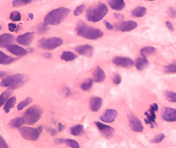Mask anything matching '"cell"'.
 <instances>
[{
  "instance_id": "cell-1",
  "label": "cell",
  "mask_w": 176,
  "mask_h": 148,
  "mask_svg": "<svg viewBox=\"0 0 176 148\" xmlns=\"http://www.w3.org/2000/svg\"><path fill=\"white\" fill-rule=\"evenodd\" d=\"M70 10L68 8L60 7L52 10L45 16L44 18V24L58 25L68 16Z\"/></svg>"
},
{
  "instance_id": "cell-2",
  "label": "cell",
  "mask_w": 176,
  "mask_h": 148,
  "mask_svg": "<svg viewBox=\"0 0 176 148\" xmlns=\"http://www.w3.org/2000/svg\"><path fill=\"white\" fill-rule=\"evenodd\" d=\"M109 9L104 3H100L90 7L86 12V19L89 22H98L108 14Z\"/></svg>"
},
{
  "instance_id": "cell-3",
  "label": "cell",
  "mask_w": 176,
  "mask_h": 148,
  "mask_svg": "<svg viewBox=\"0 0 176 148\" xmlns=\"http://www.w3.org/2000/svg\"><path fill=\"white\" fill-rule=\"evenodd\" d=\"M77 35L89 40H96L104 36V32L100 29L89 26L84 23L79 24L77 28Z\"/></svg>"
},
{
  "instance_id": "cell-4",
  "label": "cell",
  "mask_w": 176,
  "mask_h": 148,
  "mask_svg": "<svg viewBox=\"0 0 176 148\" xmlns=\"http://www.w3.org/2000/svg\"><path fill=\"white\" fill-rule=\"evenodd\" d=\"M43 110L38 105H34L28 108L24 113L22 117L24 120L25 124L33 125L39 121L41 117Z\"/></svg>"
},
{
  "instance_id": "cell-5",
  "label": "cell",
  "mask_w": 176,
  "mask_h": 148,
  "mask_svg": "<svg viewBox=\"0 0 176 148\" xmlns=\"http://www.w3.org/2000/svg\"><path fill=\"white\" fill-rule=\"evenodd\" d=\"M25 76L23 74H16L2 79L1 82L2 87H8L14 90L20 87L24 83Z\"/></svg>"
},
{
  "instance_id": "cell-6",
  "label": "cell",
  "mask_w": 176,
  "mask_h": 148,
  "mask_svg": "<svg viewBox=\"0 0 176 148\" xmlns=\"http://www.w3.org/2000/svg\"><path fill=\"white\" fill-rule=\"evenodd\" d=\"M42 126L37 128H33L30 126H22L19 129V133L22 138L27 141H37L40 135L42 133Z\"/></svg>"
},
{
  "instance_id": "cell-7",
  "label": "cell",
  "mask_w": 176,
  "mask_h": 148,
  "mask_svg": "<svg viewBox=\"0 0 176 148\" xmlns=\"http://www.w3.org/2000/svg\"><path fill=\"white\" fill-rule=\"evenodd\" d=\"M63 44V40L61 38L53 37L40 40L38 42V46L40 48L45 50H52L61 46Z\"/></svg>"
},
{
  "instance_id": "cell-8",
  "label": "cell",
  "mask_w": 176,
  "mask_h": 148,
  "mask_svg": "<svg viewBox=\"0 0 176 148\" xmlns=\"http://www.w3.org/2000/svg\"><path fill=\"white\" fill-rule=\"evenodd\" d=\"M158 110V106L156 103H153L150 108L145 113V121L150 126L153 127L156 125V112Z\"/></svg>"
},
{
  "instance_id": "cell-9",
  "label": "cell",
  "mask_w": 176,
  "mask_h": 148,
  "mask_svg": "<svg viewBox=\"0 0 176 148\" xmlns=\"http://www.w3.org/2000/svg\"><path fill=\"white\" fill-rule=\"evenodd\" d=\"M95 124L101 135L105 138L109 139L113 136L115 131L114 128L109 125L98 121L95 122Z\"/></svg>"
},
{
  "instance_id": "cell-10",
  "label": "cell",
  "mask_w": 176,
  "mask_h": 148,
  "mask_svg": "<svg viewBox=\"0 0 176 148\" xmlns=\"http://www.w3.org/2000/svg\"><path fill=\"white\" fill-rule=\"evenodd\" d=\"M130 128L133 132L141 133L143 132L144 127L141 121L134 115H130L128 117Z\"/></svg>"
},
{
  "instance_id": "cell-11",
  "label": "cell",
  "mask_w": 176,
  "mask_h": 148,
  "mask_svg": "<svg viewBox=\"0 0 176 148\" xmlns=\"http://www.w3.org/2000/svg\"><path fill=\"white\" fill-rule=\"evenodd\" d=\"M162 118L167 122H176V109L165 107L162 112Z\"/></svg>"
},
{
  "instance_id": "cell-12",
  "label": "cell",
  "mask_w": 176,
  "mask_h": 148,
  "mask_svg": "<svg viewBox=\"0 0 176 148\" xmlns=\"http://www.w3.org/2000/svg\"><path fill=\"white\" fill-rule=\"evenodd\" d=\"M113 63L117 67L130 68L134 66V61L127 57H116L113 59Z\"/></svg>"
},
{
  "instance_id": "cell-13",
  "label": "cell",
  "mask_w": 176,
  "mask_h": 148,
  "mask_svg": "<svg viewBox=\"0 0 176 148\" xmlns=\"http://www.w3.org/2000/svg\"><path fill=\"white\" fill-rule=\"evenodd\" d=\"M34 35L35 33L33 32H26L18 37L16 41L20 45L28 47L32 43L34 39Z\"/></svg>"
},
{
  "instance_id": "cell-14",
  "label": "cell",
  "mask_w": 176,
  "mask_h": 148,
  "mask_svg": "<svg viewBox=\"0 0 176 148\" xmlns=\"http://www.w3.org/2000/svg\"><path fill=\"white\" fill-rule=\"evenodd\" d=\"M118 116V112L114 109H108L101 116L100 119L105 123H112L115 121Z\"/></svg>"
},
{
  "instance_id": "cell-15",
  "label": "cell",
  "mask_w": 176,
  "mask_h": 148,
  "mask_svg": "<svg viewBox=\"0 0 176 148\" xmlns=\"http://www.w3.org/2000/svg\"><path fill=\"white\" fill-rule=\"evenodd\" d=\"M9 52L18 57H22L28 54L26 49L16 44H10L5 47Z\"/></svg>"
},
{
  "instance_id": "cell-16",
  "label": "cell",
  "mask_w": 176,
  "mask_h": 148,
  "mask_svg": "<svg viewBox=\"0 0 176 148\" xmlns=\"http://www.w3.org/2000/svg\"><path fill=\"white\" fill-rule=\"evenodd\" d=\"M76 52L81 55L86 57H92L94 52L93 47L89 45H82L75 48Z\"/></svg>"
},
{
  "instance_id": "cell-17",
  "label": "cell",
  "mask_w": 176,
  "mask_h": 148,
  "mask_svg": "<svg viewBox=\"0 0 176 148\" xmlns=\"http://www.w3.org/2000/svg\"><path fill=\"white\" fill-rule=\"evenodd\" d=\"M137 26H138V24L134 21H123L121 22L119 25L118 28L121 32H130V31L136 29Z\"/></svg>"
},
{
  "instance_id": "cell-18",
  "label": "cell",
  "mask_w": 176,
  "mask_h": 148,
  "mask_svg": "<svg viewBox=\"0 0 176 148\" xmlns=\"http://www.w3.org/2000/svg\"><path fill=\"white\" fill-rule=\"evenodd\" d=\"M15 37L10 33H3L0 36V47H6L15 41Z\"/></svg>"
},
{
  "instance_id": "cell-19",
  "label": "cell",
  "mask_w": 176,
  "mask_h": 148,
  "mask_svg": "<svg viewBox=\"0 0 176 148\" xmlns=\"http://www.w3.org/2000/svg\"><path fill=\"white\" fill-rule=\"evenodd\" d=\"M103 100L100 97H94L90 100V109L92 112H97L102 106Z\"/></svg>"
},
{
  "instance_id": "cell-20",
  "label": "cell",
  "mask_w": 176,
  "mask_h": 148,
  "mask_svg": "<svg viewBox=\"0 0 176 148\" xmlns=\"http://www.w3.org/2000/svg\"><path fill=\"white\" fill-rule=\"evenodd\" d=\"M106 78V75L104 71L100 67H97L93 72V80L97 83H101L104 81Z\"/></svg>"
},
{
  "instance_id": "cell-21",
  "label": "cell",
  "mask_w": 176,
  "mask_h": 148,
  "mask_svg": "<svg viewBox=\"0 0 176 148\" xmlns=\"http://www.w3.org/2000/svg\"><path fill=\"white\" fill-rule=\"evenodd\" d=\"M108 3L112 9L116 11L122 10L125 7V2L123 0H110Z\"/></svg>"
},
{
  "instance_id": "cell-22",
  "label": "cell",
  "mask_w": 176,
  "mask_h": 148,
  "mask_svg": "<svg viewBox=\"0 0 176 148\" xmlns=\"http://www.w3.org/2000/svg\"><path fill=\"white\" fill-rule=\"evenodd\" d=\"M149 61L146 58L140 57L137 59L135 63V66L138 71H142L148 66Z\"/></svg>"
},
{
  "instance_id": "cell-23",
  "label": "cell",
  "mask_w": 176,
  "mask_h": 148,
  "mask_svg": "<svg viewBox=\"0 0 176 148\" xmlns=\"http://www.w3.org/2000/svg\"><path fill=\"white\" fill-rule=\"evenodd\" d=\"M24 125H25V121L22 117L13 118L11 120L9 124L11 128L18 129L22 127Z\"/></svg>"
},
{
  "instance_id": "cell-24",
  "label": "cell",
  "mask_w": 176,
  "mask_h": 148,
  "mask_svg": "<svg viewBox=\"0 0 176 148\" xmlns=\"http://www.w3.org/2000/svg\"><path fill=\"white\" fill-rule=\"evenodd\" d=\"M17 58H13L7 55L2 51L0 52V63L3 65H8L16 61Z\"/></svg>"
},
{
  "instance_id": "cell-25",
  "label": "cell",
  "mask_w": 176,
  "mask_h": 148,
  "mask_svg": "<svg viewBox=\"0 0 176 148\" xmlns=\"http://www.w3.org/2000/svg\"><path fill=\"white\" fill-rule=\"evenodd\" d=\"M77 58V56L69 51L63 52L61 56V59L66 62L72 61Z\"/></svg>"
},
{
  "instance_id": "cell-26",
  "label": "cell",
  "mask_w": 176,
  "mask_h": 148,
  "mask_svg": "<svg viewBox=\"0 0 176 148\" xmlns=\"http://www.w3.org/2000/svg\"><path fill=\"white\" fill-rule=\"evenodd\" d=\"M147 13V9L144 6H138L133 10L132 16L134 17H141Z\"/></svg>"
},
{
  "instance_id": "cell-27",
  "label": "cell",
  "mask_w": 176,
  "mask_h": 148,
  "mask_svg": "<svg viewBox=\"0 0 176 148\" xmlns=\"http://www.w3.org/2000/svg\"><path fill=\"white\" fill-rule=\"evenodd\" d=\"M16 100H17V99H16V97L12 96L5 102L4 107V110L6 113H9L12 109L14 107L15 104H16Z\"/></svg>"
},
{
  "instance_id": "cell-28",
  "label": "cell",
  "mask_w": 176,
  "mask_h": 148,
  "mask_svg": "<svg viewBox=\"0 0 176 148\" xmlns=\"http://www.w3.org/2000/svg\"><path fill=\"white\" fill-rule=\"evenodd\" d=\"M84 131V126L82 125H77L70 128V134L74 136H78Z\"/></svg>"
},
{
  "instance_id": "cell-29",
  "label": "cell",
  "mask_w": 176,
  "mask_h": 148,
  "mask_svg": "<svg viewBox=\"0 0 176 148\" xmlns=\"http://www.w3.org/2000/svg\"><path fill=\"white\" fill-rule=\"evenodd\" d=\"M156 52V48L152 47H146L141 48L140 53L144 58H146L149 56L152 55Z\"/></svg>"
},
{
  "instance_id": "cell-30",
  "label": "cell",
  "mask_w": 176,
  "mask_h": 148,
  "mask_svg": "<svg viewBox=\"0 0 176 148\" xmlns=\"http://www.w3.org/2000/svg\"><path fill=\"white\" fill-rule=\"evenodd\" d=\"M13 93V90L12 89H9L5 91L1 95V106L6 102L10 98V96Z\"/></svg>"
},
{
  "instance_id": "cell-31",
  "label": "cell",
  "mask_w": 176,
  "mask_h": 148,
  "mask_svg": "<svg viewBox=\"0 0 176 148\" xmlns=\"http://www.w3.org/2000/svg\"><path fill=\"white\" fill-rule=\"evenodd\" d=\"M62 144H64L71 148H80L79 142L72 139H62Z\"/></svg>"
},
{
  "instance_id": "cell-32",
  "label": "cell",
  "mask_w": 176,
  "mask_h": 148,
  "mask_svg": "<svg viewBox=\"0 0 176 148\" xmlns=\"http://www.w3.org/2000/svg\"><path fill=\"white\" fill-rule=\"evenodd\" d=\"M32 101H33V99H32V98L30 97H28L26 98L24 100L20 102L18 105V110H22L23 109H24L25 107L30 105L32 103Z\"/></svg>"
},
{
  "instance_id": "cell-33",
  "label": "cell",
  "mask_w": 176,
  "mask_h": 148,
  "mask_svg": "<svg viewBox=\"0 0 176 148\" xmlns=\"http://www.w3.org/2000/svg\"><path fill=\"white\" fill-rule=\"evenodd\" d=\"M165 96L166 99L170 102H176V93L175 91H166L165 92Z\"/></svg>"
},
{
  "instance_id": "cell-34",
  "label": "cell",
  "mask_w": 176,
  "mask_h": 148,
  "mask_svg": "<svg viewBox=\"0 0 176 148\" xmlns=\"http://www.w3.org/2000/svg\"><path fill=\"white\" fill-rule=\"evenodd\" d=\"M164 71L167 74L176 73V61L165 67Z\"/></svg>"
},
{
  "instance_id": "cell-35",
  "label": "cell",
  "mask_w": 176,
  "mask_h": 148,
  "mask_svg": "<svg viewBox=\"0 0 176 148\" xmlns=\"http://www.w3.org/2000/svg\"><path fill=\"white\" fill-rule=\"evenodd\" d=\"M10 19L13 22H18L21 19V15L18 11H13L10 13Z\"/></svg>"
},
{
  "instance_id": "cell-36",
  "label": "cell",
  "mask_w": 176,
  "mask_h": 148,
  "mask_svg": "<svg viewBox=\"0 0 176 148\" xmlns=\"http://www.w3.org/2000/svg\"><path fill=\"white\" fill-rule=\"evenodd\" d=\"M93 83V80L92 79H88L86 81L81 84V87L83 91H88L92 87Z\"/></svg>"
},
{
  "instance_id": "cell-37",
  "label": "cell",
  "mask_w": 176,
  "mask_h": 148,
  "mask_svg": "<svg viewBox=\"0 0 176 148\" xmlns=\"http://www.w3.org/2000/svg\"><path fill=\"white\" fill-rule=\"evenodd\" d=\"M165 137V136L164 134H160L154 137V138H152L150 142L152 144H159L164 140Z\"/></svg>"
},
{
  "instance_id": "cell-38",
  "label": "cell",
  "mask_w": 176,
  "mask_h": 148,
  "mask_svg": "<svg viewBox=\"0 0 176 148\" xmlns=\"http://www.w3.org/2000/svg\"><path fill=\"white\" fill-rule=\"evenodd\" d=\"M31 1H24V0H20V1H13V5L14 7H19L23 6L25 5L31 3Z\"/></svg>"
},
{
  "instance_id": "cell-39",
  "label": "cell",
  "mask_w": 176,
  "mask_h": 148,
  "mask_svg": "<svg viewBox=\"0 0 176 148\" xmlns=\"http://www.w3.org/2000/svg\"><path fill=\"white\" fill-rule=\"evenodd\" d=\"M85 8V5L84 4L80 5L76 7V9L74 10L73 14L75 16H78L83 12Z\"/></svg>"
},
{
  "instance_id": "cell-40",
  "label": "cell",
  "mask_w": 176,
  "mask_h": 148,
  "mask_svg": "<svg viewBox=\"0 0 176 148\" xmlns=\"http://www.w3.org/2000/svg\"><path fill=\"white\" fill-rule=\"evenodd\" d=\"M121 81H122V78L121 76L118 74H115L113 79V82L116 85H118L120 84Z\"/></svg>"
},
{
  "instance_id": "cell-41",
  "label": "cell",
  "mask_w": 176,
  "mask_h": 148,
  "mask_svg": "<svg viewBox=\"0 0 176 148\" xmlns=\"http://www.w3.org/2000/svg\"><path fill=\"white\" fill-rule=\"evenodd\" d=\"M9 31L10 32H17L19 29V26H17V25L13 23H9L8 24Z\"/></svg>"
},
{
  "instance_id": "cell-42",
  "label": "cell",
  "mask_w": 176,
  "mask_h": 148,
  "mask_svg": "<svg viewBox=\"0 0 176 148\" xmlns=\"http://www.w3.org/2000/svg\"><path fill=\"white\" fill-rule=\"evenodd\" d=\"M38 32L40 34L41 33H44L46 32L47 31V26H45V25L43 24H40L38 26Z\"/></svg>"
},
{
  "instance_id": "cell-43",
  "label": "cell",
  "mask_w": 176,
  "mask_h": 148,
  "mask_svg": "<svg viewBox=\"0 0 176 148\" xmlns=\"http://www.w3.org/2000/svg\"><path fill=\"white\" fill-rule=\"evenodd\" d=\"M0 147L1 148H9L8 144L5 141L4 139L1 136V141H0Z\"/></svg>"
},
{
  "instance_id": "cell-44",
  "label": "cell",
  "mask_w": 176,
  "mask_h": 148,
  "mask_svg": "<svg viewBox=\"0 0 176 148\" xmlns=\"http://www.w3.org/2000/svg\"><path fill=\"white\" fill-rule=\"evenodd\" d=\"M63 91H64V95L66 97L69 96L70 95H71V90H70V89H69L68 87H67V86H65V87H64Z\"/></svg>"
},
{
  "instance_id": "cell-45",
  "label": "cell",
  "mask_w": 176,
  "mask_h": 148,
  "mask_svg": "<svg viewBox=\"0 0 176 148\" xmlns=\"http://www.w3.org/2000/svg\"><path fill=\"white\" fill-rule=\"evenodd\" d=\"M169 14L171 17H176V10L173 8H170L169 10Z\"/></svg>"
},
{
  "instance_id": "cell-46",
  "label": "cell",
  "mask_w": 176,
  "mask_h": 148,
  "mask_svg": "<svg viewBox=\"0 0 176 148\" xmlns=\"http://www.w3.org/2000/svg\"><path fill=\"white\" fill-rule=\"evenodd\" d=\"M104 24L106 28H107V29H108V30H109V31H112V30L114 29L113 26V25H112L110 23L108 22V21H105Z\"/></svg>"
},
{
  "instance_id": "cell-47",
  "label": "cell",
  "mask_w": 176,
  "mask_h": 148,
  "mask_svg": "<svg viewBox=\"0 0 176 148\" xmlns=\"http://www.w3.org/2000/svg\"><path fill=\"white\" fill-rule=\"evenodd\" d=\"M166 25L167 26V27L168 28L169 30H170V31H173L174 30V27H173V24L170 22V21H166Z\"/></svg>"
},
{
  "instance_id": "cell-48",
  "label": "cell",
  "mask_w": 176,
  "mask_h": 148,
  "mask_svg": "<svg viewBox=\"0 0 176 148\" xmlns=\"http://www.w3.org/2000/svg\"><path fill=\"white\" fill-rule=\"evenodd\" d=\"M114 17L118 20H121V19H124V15L121 13H116L114 14Z\"/></svg>"
},
{
  "instance_id": "cell-49",
  "label": "cell",
  "mask_w": 176,
  "mask_h": 148,
  "mask_svg": "<svg viewBox=\"0 0 176 148\" xmlns=\"http://www.w3.org/2000/svg\"><path fill=\"white\" fill-rule=\"evenodd\" d=\"M65 126L62 124L61 123H58V131H60V132H61V131H63V130L65 129Z\"/></svg>"
},
{
  "instance_id": "cell-50",
  "label": "cell",
  "mask_w": 176,
  "mask_h": 148,
  "mask_svg": "<svg viewBox=\"0 0 176 148\" xmlns=\"http://www.w3.org/2000/svg\"><path fill=\"white\" fill-rule=\"evenodd\" d=\"M43 57L44 58L49 59V58H51L52 57V54L51 53H49V52H45V53H44V55H43Z\"/></svg>"
},
{
  "instance_id": "cell-51",
  "label": "cell",
  "mask_w": 176,
  "mask_h": 148,
  "mask_svg": "<svg viewBox=\"0 0 176 148\" xmlns=\"http://www.w3.org/2000/svg\"><path fill=\"white\" fill-rule=\"evenodd\" d=\"M49 131L50 133H51V134H52V135H55V134H56V130H55L54 129H49Z\"/></svg>"
},
{
  "instance_id": "cell-52",
  "label": "cell",
  "mask_w": 176,
  "mask_h": 148,
  "mask_svg": "<svg viewBox=\"0 0 176 148\" xmlns=\"http://www.w3.org/2000/svg\"><path fill=\"white\" fill-rule=\"evenodd\" d=\"M6 73L5 72H3L2 71H1L0 72V76H1V78H2L3 76H4L5 75H6Z\"/></svg>"
},
{
  "instance_id": "cell-53",
  "label": "cell",
  "mask_w": 176,
  "mask_h": 148,
  "mask_svg": "<svg viewBox=\"0 0 176 148\" xmlns=\"http://www.w3.org/2000/svg\"><path fill=\"white\" fill-rule=\"evenodd\" d=\"M29 17L31 18V20H33L34 18V15L32 14V13H29Z\"/></svg>"
}]
</instances>
